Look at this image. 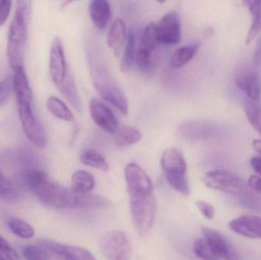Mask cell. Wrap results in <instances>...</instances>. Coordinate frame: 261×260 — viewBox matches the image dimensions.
<instances>
[{"instance_id": "obj_23", "label": "cell", "mask_w": 261, "mask_h": 260, "mask_svg": "<svg viewBox=\"0 0 261 260\" xmlns=\"http://www.w3.org/2000/svg\"><path fill=\"white\" fill-rule=\"evenodd\" d=\"M58 87L63 96L70 102V105L77 111H81L82 107H81V99L78 95L74 79L71 73H67L64 82Z\"/></svg>"}, {"instance_id": "obj_18", "label": "cell", "mask_w": 261, "mask_h": 260, "mask_svg": "<svg viewBox=\"0 0 261 260\" xmlns=\"http://www.w3.org/2000/svg\"><path fill=\"white\" fill-rule=\"evenodd\" d=\"M111 6L105 0H93L90 2V15L93 24L97 28L104 29L111 18Z\"/></svg>"}, {"instance_id": "obj_31", "label": "cell", "mask_w": 261, "mask_h": 260, "mask_svg": "<svg viewBox=\"0 0 261 260\" xmlns=\"http://www.w3.org/2000/svg\"><path fill=\"white\" fill-rule=\"evenodd\" d=\"M7 224L12 233L22 239H30L35 235L33 227L20 218L11 217L8 219Z\"/></svg>"}, {"instance_id": "obj_45", "label": "cell", "mask_w": 261, "mask_h": 260, "mask_svg": "<svg viewBox=\"0 0 261 260\" xmlns=\"http://www.w3.org/2000/svg\"><path fill=\"white\" fill-rule=\"evenodd\" d=\"M0 260H7L3 258V256H0Z\"/></svg>"}, {"instance_id": "obj_19", "label": "cell", "mask_w": 261, "mask_h": 260, "mask_svg": "<svg viewBox=\"0 0 261 260\" xmlns=\"http://www.w3.org/2000/svg\"><path fill=\"white\" fill-rule=\"evenodd\" d=\"M126 39V27L125 22L118 18L110 26L107 35V44L116 55L119 54Z\"/></svg>"}, {"instance_id": "obj_13", "label": "cell", "mask_w": 261, "mask_h": 260, "mask_svg": "<svg viewBox=\"0 0 261 260\" xmlns=\"http://www.w3.org/2000/svg\"><path fill=\"white\" fill-rule=\"evenodd\" d=\"M90 115L96 125L106 132L114 134L118 131V121L113 111L99 99L90 102Z\"/></svg>"}, {"instance_id": "obj_35", "label": "cell", "mask_w": 261, "mask_h": 260, "mask_svg": "<svg viewBox=\"0 0 261 260\" xmlns=\"http://www.w3.org/2000/svg\"><path fill=\"white\" fill-rule=\"evenodd\" d=\"M17 194L13 185L6 178L0 169V199L12 201L16 199Z\"/></svg>"}, {"instance_id": "obj_44", "label": "cell", "mask_w": 261, "mask_h": 260, "mask_svg": "<svg viewBox=\"0 0 261 260\" xmlns=\"http://www.w3.org/2000/svg\"><path fill=\"white\" fill-rule=\"evenodd\" d=\"M253 148L261 155V140H254L252 143Z\"/></svg>"}, {"instance_id": "obj_25", "label": "cell", "mask_w": 261, "mask_h": 260, "mask_svg": "<svg viewBox=\"0 0 261 260\" xmlns=\"http://www.w3.org/2000/svg\"><path fill=\"white\" fill-rule=\"evenodd\" d=\"M142 137L141 131L129 125H125L116 131L114 141L117 146L124 147L135 145Z\"/></svg>"}, {"instance_id": "obj_36", "label": "cell", "mask_w": 261, "mask_h": 260, "mask_svg": "<svg viewBox=\"0 0 261 260\" xmlns=\"http://www.w3.org/2000/svg\"><path fill=\"white\" fill-rule=\"evenodd\" d=\"M135 63L141 72L147 73L151 67V52L138 46L135 54Z\"/></svg>"}, {"instance_id": "obj_17", "label": "cell", "mask_w": 261, "mask_h": 260, "mask_svg": "<svg viewBox=\"0 0 261 260\" xmlns=\"http://www.w3.org/2000/svg\"><path fill=\"white\" fill-rule=\"evenodd\" d=\"M236 85L246 94L248 99L259 101L261 97V79L255 72L245 70L238 75Z\"/></svg>"}, {"instance_id": "obj_6", "label": "cell", "mask_w": 261, "mask_h": 260, "mask_svg": "<svg viewBox=\"0 0 261 260\" xmlns=\"http://www.w3.org/2000/svg\"><path fill=\"white\" fill-rule=\"evenodd\" d=\"M93 84L101 97L117 108L122 114L128 113V102L122 90L112 80L106 73H97L93 79Z\"/></svg>"}, {"instance_id": "obj_8", "label": "cell", "mask_w": 261, "mask_h": 260, "mask_svg": "<svg viewBox=\"0 0 261 260\" xmlns=\"http://www.w3.org/2000/svg\"><path fill=\"white\" fill-rule=\"evenodd\" d=\"M18 111L23 131L28 139L38 148H45L47 136L44 128L33 114L32 105H18Z\"/></svg>"}, {"instance_id": "obj_29", "label": "cell", "mask_w": 261, "mask_h": 260, "mask_svg": "<svg viewBox=\"0 0 261 260\" xmlns=\"http://www.w3.org/2000/svg\"><path fill=\"white\" fill-rule=\"evenodd\" d=\"M110 205V201L105 197L89 193L85 195H78L76 209H103Z\"/></svg>"}, {"instance_id": "obj_20", "label": "cell", "mask_w": 261, "mask_h": 260, "mask_svg": "<svg viewBox=\"0 0 261 260\" xmlns=\"http://www.w3.org/2000/svg\"><path fill=\"white\" fill-rule=\"evenodd\" d=\"M96 181L91 174L85 170H78L72 176L71 189L77 195L89 194L94 189Z\"/></svg>"}, {"instance_id": "obj_34", "label": "cell", "mask_w": 261, "mask_h": 260, "mask_svg": "<svg viewBox=\"0 0 261 260\" xmlns=\"http://www.w3.org/2000/svg\"><path fill=\"white\" fill-rule=\"evenodd\" d=\"M22 255L26 260H50L48 250L38 246H25L23 248Z\"/></svg>"}, {"instance_id": "obj_37", "label": "cell", "mask_w": 261, "mask_h": 260, "mask_svg": "<svg viewBox=\"0 0 261 260\" xmlns=\"http://www.w3.org/2000/svg\"><path fill=\"white\" fill-rule=\"evenodd\" d=\"M12 91H13V85H12V77L8 76L6 79L0 81V106H2L9 99Z\"/></svg>"}, {"instance_id": "obj_11", "label": "cell", "mask_w": 261, "mask_h": 260, "mask_svg": "<svg viewBox=\"0 0 261 260\" xmlns=\"http://www.w3.org/2000/svg\"><path fill=\"white\" fill-rule=\"evenodd\" d=\"M202 235L219 259L239 260V253L231 241L223 234L210 227H202Z\"/></svg>"}, {"instance_id": "obj_10", "label": "cell", "mask_w": 261, "mask_h": 260, "mask_svg": "<svg viewBox=\"0 0 261 260\" xmlns=\"http://www.w3.org/2000/svg\"><path fill=\"white\" fill-rule=\"evenodd\" d=\"M158 42L165 45L176 44L181 40V24L175 11L167 12L156 24Z\"/></svg>"}, {"instance_id": "obj_16", "label": "cell", "mask_w": 261, "mask_h": 260, "mask_svg": "<svg viewBox=\"0 0 261 260\" xmlns=\"http://www.w3.org/2000/svg\"><path fill=\"white\" fill-rule=\"evenodd\" d=\"M12 85L18 105H32V92L24 66L13 70Z\"/></svg>"}, {"instance_id": "obj_42", "label": "cell", "mask_w": 261, "mask_h": 260, "mask_svg": "<svg viewBox=\"0 0 261 260\" xmlns=\"http://www.w3.org/2000/svg\"><path fill=\"white\" fill-rule=\"evenodd\" d=\"M250 163L253 169L261 177V157H253Z\"/></svg>"}, {"instance_id": "obj_7", "label": "cell", "mask_w": 261, "mask_h": 260, "mask_svg": "<svg viewBox=\"0 0 261 260\" xmlns=\"http://www.w3.org/2000/svg\"><path fill=\"white\" fill-rule=\"evenodd\" d=\"M203 183L208 189L228 194H237L242 190L244 183L242 179L225 169H216L205 174Z\"/></svg>"}, {"instance_id": "obj_27", "label": "cell", "mask_w": 261, "mask_h": 260, "mask_svg": "<svg viewBox=\"0 0 261 260\" xmlns=\"http://www.w3.org/2000/svg\"><path fill=\"white\" fill-rule=\"evenodd\" d=\"M136 36L133 31L129 32L127 38L126 46L120 63V70L122 73H128L133 67L136 54Z\"/></svg>"}, {"instance_id": "obj_32", "label": "cell", "mask_w": 261, "mask_h": 260, "mask_svg": "<svg viewBox=\"0 0 261 260\" xmlns=\"http://www.w3.org/2000/svg\"><path fill=\"white\" fill-rule=\"evenodd\" d=\"M158 43L159 42L156 37V24L150 23L143 31L138 46L153 53Z\"/></svg>"}, {"instance_id": "obj_9", "label": "cell", "mask_w": 261, "mask_h": 260, "mask_svg": "<svg viewBox=\"0 0 261 260\" xmlns=\"http://www.w3.org/2000/svg\"><path fill=\"white\" fill-rule=\"evenodd\" d=\"M125 177L129 195H149L153 193V184L145 171L135 163L125 169Z\"/></svg>"}, {"instance_id": "obj_30", "label": "cell", "mask_w": 261, "mask_h": 260, "mask_svg": "<svg viewBox=\"0 0 261 260\" xmlns=\"http://www.w3.org/2000/svg\"><path fill=\"white\" fill-rule=\"evenodd\" d=\"M245 111L251 126L261 135V102L248 99L245 101Z\"/></svg>"}, {"instance_id": "obj_1", "label": "cell", "mask_w": 261, "mask_h": 260, "mask_svg": "<svg viewBox=\"0 0 261 260\" xmlns=\"http://www.w3.org/2000/svg\"><path fill=\"white\" fill-rule=\"evenodd\" d=\"M29 4L27 1H18L13 18L8 33L7 57L12 70L21 67L24 62V49L28 39V19Z\"/></svg>"}, {"instance_id": "obj_39", "label": "cell", "mask_w": 261, "mask_h": 260, "mask_svg": "<svg viewBox=\"0 0 261 260\" xmlns=\"http://www.w3.org/2000/svg\"><path fill=\"white\" fill-rule=\"evenodd\" d=\"M196 207L198 208L200 213L203 215L204 218L208 220L213 219L216 211L212 205L208 204L206 201H202V200L196 201Z\"/></svg>"}, {"instance_id": "obj_4", "label": "cell", "mask_w": 261, "mask_h": 260, "mask_svg": "<svg viewBox=\"0 0 261 260\" xmlns=\"http://www.w3.org/2000/svg\"><path fill=\"white\" fill-rule=\"evenodd\" d=\"M130 213L135 228L141 235L151 229L156 215V199L149 195H129Z\"/></svg>"}, {"instance_id": "obj_5", "label": "cell", "mask_w": 261, "mask_h": 260, "mask_svg": "<svg viewBox=\"0 0 261 260\" xmlns=\"http://www.w3.org/2000/svg\"><path fill=\"white\" fill-rule=\"evenodd\" d=\"M99 248L108 260H130V241L122 230H111L106 234L101 239Z\"/></svg>"}, {"instance_id": "obj_28", "label": "cell", "mask_w": 261, "mask_h": 260, "mask_svg": "<svg viewBox=\"0 0 261 260\" xmlns=\"http://www.w3.org/2000/svg\"><path fill=\"white\" fill-rule=\"evenodd\" d=\"M23 179L26 187L35 195L49 177L46 172L41 169H29L23 174Z\"/></svg>"}, {"instance_id": "obj_43", "label": "cell", "mask_w": 261, "mask_h": 260, "mask_svg": "<svg viewBox=\"0 0 261 260\" xmlns=\"http://www.w3.org/2000/svg\"><path fill=\"white\" fill-rule=\"evenodd\" d=\"M254 59H255V62H261V42H259L258 45L256 48Z\"/></svg>"}, {"instance_id": "obj_21", "label": "cell", "mask_w": 261, "mask_h": 260, "mask_svg": "<svg viewBox=\"0 0 261 260\" xmlns=\"http://www.w3.org/2000/svg\"><path fill=\"white\" fill-rule=\"evenodd\" d=\"M245 3L252 16V23L245 40L246 45H249L261 32V0H246Z\"/></svg>"}, {"instance_id": "obj_24", "label": "cell", "mask_w": 261, "mask_h": 260, "mask_svg": "<svg viewBox=\"0 0 261 260\" xmlns=\"http://www.w3.org/2000/svg\"><path fill=\"white\" fill-rule=\"evenodd\" d=\"M80 161L85 166L95 168L103 172H108L110 164L105 157L94 150H86L80 156Z\"/></svg>"}, {"instance_id": "obj_12", "label": "cell", "mask_w": 261, "mask_h": 260, "mask_svg": "<svg viewBox=\"0 0 261 260\" xmlns=\"http://www.w3.org/2000/svg\"><path fill=\"white\" fill-rule=\"evenodd\" d=\"M49 70L54 83L61 85L67 74V64L62 41L59 37L54 38L50 47Z\"/></svg>"}, {"instance_id": "obj_2", "label": "cell", "mask_w": 261, "mask_h": 260, "mask_svg": "<svg viewBox=\"0 0 261 260\" xmlns=\"http://www.w3.org/2000/svg\"><path fill=\"white\" fill-rule=\"evenodd\" d=\"M161 168L172 189L185 196L190 193L187 179V165L184 154L176 148L164 150L161 157Z\"/></svg>"}, {"instance_id": "obj_33", "label": "cell", "mask_w": 261, "mask_h": 260, "mask_svg": "<svg viewBox=\"0 0 261 260\" xmlns=\"http://www.w3.org/2000/svg\"><path fill=\"white\" fill-rule=\"evenodd\" d=\"M193 252L198 258L202 260H219L217 255L205 238L195 242Z\"/></svg>"}, {"instance_id": "obj_40", "label": "cell", "mask_w": 261, "mask_h": 260, "mask_svg": "<svg viewBox=\"0 0 261 260\" xmlns=\"http://www.w3.org/2000/svg\"><path fill=\"white\" fill-rule=\"evenodd\" d=\"M12 4V2L9 0H0V27L7 21L10 15Z\"/></svg>"}, {"instance_id": "obj_14", "label": "cell", "mask_w": 261, "mask_h": 260, "mask_svg": "<svg viewBox=\"0 0 261 260\" xmlns=\"http://www.w3.org/2000/svg\"><path fill=\"white\" fill-rule=\"evenodd\" d=\"M228 226L241 236L249 239H261V217L243 215L230 221Z\"/></svg>"}, {"instance_id": "obj_26", "label": "cell", "mask_w": 261, "mask_h": 260, "mask_svg": "<svg viewBox=\"0 0 261 260\" xmlns=\"http://www.w3.org/2000/svg\"><path fill=\"white\" fill-rule=\"evenodd\" d=\"M47 108L50 114L61 120L70 122L74 120V115L70 108L63 101L55 96H50L47 102Z\"/></svg>"}, {"instance_id": "obj_15", "label": "cell", "mask_w": 261, "mask_h": 260, "mask_svg": "<svg viewBox=\"0 0 261 260\" xmlns=\"http://www.w3.org/2000/svg\"><path fill=\"white\" fill-rule=\"evenodd\" d=\"M41 245L64 260H96L90 252L81 247L64 245L50 240L43 241Z\"/></svg>"}, {"instance_id": "obj_3", "label": "cell", "mask_w": 261, "mask_h": 260, "mask_svg": "<svg viewBox=\"0 0 261 260\" xmlns=\"http://www.w3.org/2000/svg\"><path fill=\"white\" fill-rule=\"evenodd\" d=\"M46 206L58 209H76L77 194L50 179L35 194Z\"/></svg>"}, {"instance_id": "obj_22", "label": "cell", "mask_w": 261, "mask_h": 260, "mask_svg": "<svg viewBox=\"0 0 261 260\" xmlns=\"http://www.w3.org/2000/svg\"><path fill=\"white\" fill-rule=\"evenodd\" d=\"M200 46V41H197L194 44L184 46L175 50L170 59L171 67L174 69H179L188 64L194 57Z\"/></svg>"}, {"instance_id": "obj_41", "label": "cell", "mask_w": 261, "mask_h": 260, "mask_svg": "<svg viewBox=\"0 0 261 260\" xmlns=\"http://www.w3.org/2000/svg\"><path fill=\"white\" fill-rule=\"evenodd\" d=\"M248 185L254 192L261 194V177L251 176L248 180Z\"/></svg>"}, {"instance_id": "obj_38", "label": "cell", "mask_w": 261, "mask_h": 260, "mask_svg": "<svg viewBox=\"0 0 261 260\" xmlns=\"http://www.w3.org/2000/svg\"><path fill=\"white\" fill-rule=\"evenodd\" d=\"M0 256L7 260H19L16 252L2 237H0Z\"/></svg>"}]
</instances>
